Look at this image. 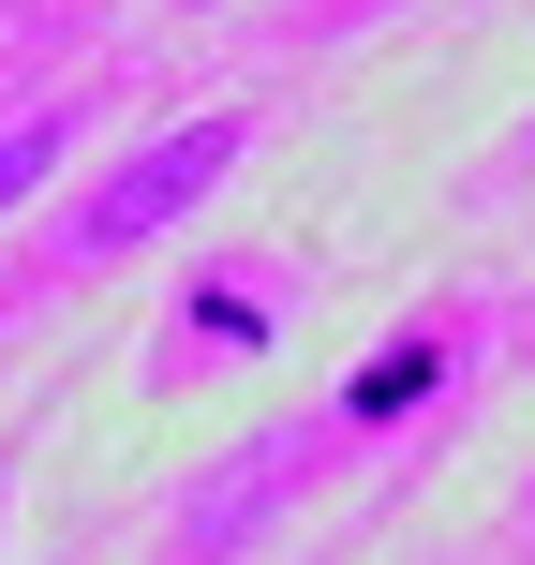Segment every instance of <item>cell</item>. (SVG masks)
Returning <instances> with one entry per match:
<instances>
[{
  "label": "cell",
  "instance_id": "obj_1",
  "mask_svg": "<svg viewBox=\"0 0 535 565\" xmlns=\"http://www.w3.org/2000/svg\"><path fill=\"white\" fill-rule=\"evenodd\" d=\"M238 149H254V135H238V119H179V135H149L135 164H119L105 194L75 209V224H60V254H75V268H105V254H135V238L194 224V209H208V194H224V179H238Z\"/></svg>",
  "mask_w": 535,
  "mask_h": 565
},
{
  "label": "cell",
  "instance_id": "obj_2",
  "mask_svg": "<svg viewBox=\"0 0 535 565\" xmlns=\"http://www.w3.org/2000/svg\"><path fill=\"white\" fill-rule=\"evenodd\" d=\"M431 372H447V342H387V358H372L357 387H342V417H357V431H387L402 402H431Z\"/></svg>",
  "mask_w": 535,
  "mask_h": 565
},
{
  "label": "cell",
  "instance_id": "obj_3",
  "mask_svg": "<svg viewBox=\"0 0 535 565\" xmlns=\"http://www.w3.org/2000/svg\"><path fill=\"white\" fill-rule=\"evenodd\" d=\"M60 149H75V119H15V135H0V209H15V194H30V179H45V164H60Z\"/></svg>",
  "mask_w": 535,
  "mask_h": 565
}]
</instances>
